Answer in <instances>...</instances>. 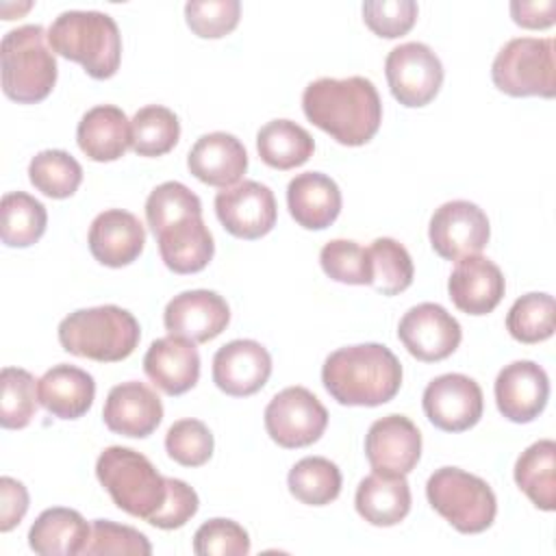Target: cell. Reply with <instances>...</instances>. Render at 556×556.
<instances>
[{
    "label": "cell",
    "instance_id": "6da1fadb",
    "mask_svg": "<svg viewBox=\"0 0 556 556\" xmlns=\"http://www.w3.org/2000/svg\"><path fill=\"white\" fill-rule=\"evenodd\" d=\"M302 109L311 124L343 146L374 139L382 122V102L365 76L317 78L302 93Z\"/></svg>",
    "mask_w": 556,
    "mask_h": 556
},
{
    "label": "cell",
    "instance_id": "7a4b0ae2",
    "mask_svg": "<svg viewBox=\"0 0 556 556\" xmlns=\"http://www.w3.org/2000/svg\"><path fill=\"white\" fill-rule=\"evenodd\" d=\"M321 382L343 406H380L402 387V365L382 343L334 350L321 367Z\"/></svg>",
    "mask_w": 556,
    "mask_h": 556
},
{
    "label": "cell",
    "instance_id": "3957f363",
    "mask_svg": "<svg viewBox=\"0 0 556 556\" xmlns=\"http://www.w3.org/2000/svg\"><path fill=\"white\" fill-rule=\"evenodd\" d=\"M52 52L76 61L98 80L111 78L122 59V35L115 20L102 11H63L48 28Z\"/></svg>",
    "mask_w": 556,
    "mask_h": 556
},
{
    "label": "cell",
    "instance_id": "277c9868",
    "mask_svg": "<svg viewBox=\"0 0 556 556\" xmlns=\"http://www.w3.org/2000/svg\"><path fill=\"white\" fill-rule=\"evenodd\" d=\"M141 339L135 315L122 306L104 304L78 308L59 324V343L65 352L98 363L128 358Z\"/></svg>",
    "mask_w": 556,
    "mask_h": 556
},
{
    "label": "cell",
    "instance_id": "5b68a950",
    "mask_svg": "<svg viewBox=\"0 0 556 556\" xmlns=\"http://www.w3.org/2000/svg\"><path fill=\"white\" fill-rule=\"evenodd\" d=\"M48 30L26 24L9 30L0 43L2 91L20 104H35L50 96L56 83V59L46 46Z\"/></svg>",
    "mask_w": 556,
    "mask_h": 556
},
{
    "label": "cell",
    "instance_id": "8992f818",
    "mask_svg": "<svg viewBox=\"0 0 556 556\" xmlns=\"http://www.w3.org/2000/svg\"><path fill=\"white\" fill-rule=\"evenodd\" d=\"M96 476L124 513L150 521L165 504L167 478L137 450L111 445L96 463Z\"/></svg>",
    "mask_w": 556,
    "mask_h": 556
},
{
    "label": "cell",
    "instance_id": "52a82bcc",
    "mask_svg": "<svg viewBox=\"0 0 556 556\" xmlns=\"http://www.w3.org/2000/svg\"><path fill=\"white\" fill-rule=\"evenodd\" d=\"M426 497L463 534L484 532L497 513L493 489L482 478L458 467L437 469L426 482Z\"/></svg>",
    "mask_w": 556,
    "mask_h": 556
},
{
    "label": "cell",
    "instance_id": "ba28073f",
    "mask_svg": "<svg viewBox=\"0 0 556 556\" xmlns=\"http://www.w3.org/2000/svg\"><path fill=\"white\" fill-rule=\"evenodd\" d=\"M493 85L513 96H541L554 98L556 93V65L554 39L545 37H517L504 43L491 65Z\"/></svg>",
    "mask_w": 556,
    "mask_h": 556
},
{
    "label": "cell",
    "instance_id": "9c48e42d",
    "mask_svg": "<svg viewBox=\"0 0 556 556\" xmlns=\"http://www.w3.org/2000/svg\"><path fill=\"white\" fill-rule=\"evenodd\" d=\"M328 426L326 406L304 387H287L265 408V430L287 450L315 443Z\"/></svg>",
    "mask_w": 556,
    "mask_h": 556
},
{
    "label": "cell",
    "instance_id": "30bf717a",
    "mask_svg": "<svg viewBox=\"0 0 556 556\" xmlns=\"http://www.w3.org/2000/svg\"><path fill=\"white\" fill-rule=\"evenodd\" d=\"M384 74L393 98L408 106H426L443 85L441 59L421 41L395 46L384 61Z\"/></svg>",
    "mask_w": 556,
    "mask_h": 556
},
{
    "label": "cell",
    "instance_id": "8fae6325",
    "mask_svg": "<svg viewBox=\"0 0 556 556\" xmlns=\"http://www.w3.org/2000/svg\"><path fill=\"white\" fill-rule=\"evenodd\" d=\"M491 226L486 213L469 200L441 204L428 226L432 250L445 261H460L478 254L489 243Z\"/></svg>",
    "mask_w": 556,
    "mask_h": 556
},
{
    "label": "cell",
    "instance_id": "7c38bea8",
    "mask_svg": "<svg viewBox=\"0 0 556 556\" xmlns=\"http://www.w3.org/2000/svg\"><path fill=\"white\" fill-rule=\"evenodd\" d=\"M424 413L443 432H465L473 428L484 408L480 384L465 374H443L424 389Z\"/></svg>",
    "mask_w": 556,
    "mask_h": 556
},
{
    "label": "cell",
    "instance_id": "4fadbf2b",
    "mask_svg": "<svg viewBox=\"0 0 556 556\" xmlns=\"http://www.w3.org/2000/svg\"><path fill=\"white\" fill-rule=\"evenodd\" d=\"M215 213L232 237L248 241L265 237L278 217L271 189L256 180H243L222 189L215 195Z\"/></svg>",
    "mask_w": 556,
    "mask_h": 556
},
{
    "label": "cell",
    "instance_id": "5bb4252c",
    "mask_svg": "<svg viewBox=\"0 0 556 556\" xmlns=\"http://www.w3.org/2000/svg\"><path fill=\"white\" fill-rule=\"evenodd\" d=\"M397 337L410 356L424 363H437L456 352L463 330L441 304L421 302L404 313Z\"/></svg>",
    "mask_w": 556,
    "mask_h": 556
},
{
    "label": "cell",
    "instance_id": "9a60e30c",
    "mask_svg": "<svg viewBox=\"0 0 556 556\" xmlns=\"http://www.w3.org/2000/svg\"><path fill=\"white\" fill-rule=\"evenodd\" d=\"M230 321L226 300L208 289H191L174 295L163 313L169 334L185 337L193 343H206L222 334Z\"/></svg>",
    "mask_w": 556,
    "mask_h": 556
},
{
    "label": "cell",
    "instance_id": "2e32d148",
    "mask_svg": "<svg viewBox=\"0 0 556 556\" xmlns=\"http://www.w3.org/2000/svg\"><path fill=\"white\" fill-rule=\"evenodd\" d=\"M365 456L374 471L410 473L421 456V432L404 415L376 419L365 437Z\"/></svg>",
    "mask_w": 556,
    "mask_h": 556
},
{
    "label": "cell",
    "instance_id": "e0dca14e",
    "mask_svg": "<svg viewBox=\"0 0 556 556\" xmlns=\"http://www.w3.org/2000/svg\"><path fill=\"white\" fill-rule=\"evenodd\" d=\"M549 397V378L534 361H515L495 378L497 410L515 424L536 419Z\"/></svg>",
    "mask_w": 556,
    "mask_h": 556
},
{
    "label": "cell",
    "instance_id": "ac0fdd59",
    "mask_svg": "<svg viewBox=\"0 0 556 556\" xmlns=\"http://www.w3.org/2000/svg\"><path fill=\"white\" fill-rule=\"evenodd\" d=\"M271 374L269 352L254 339H235L213 356V382L232 397H245L265 387Z\"/></svg>",
    "mask_w": 556,
    "mask_h": 556
},
{
    "label": "cell",
    "instance_id": "d6986e66",
    "mask_svg": "<svg viewBox=\"0 0 556 556\" xmlns=\"http://www.w3.org/2000/svg\"><path fill=\"white\" fill-rule=\"evenodd\" d=\"M102 419L115 434L143 439L159 428L163 419V404L148 384L128 380L109 391Z\"/></svg>",
    "mask_w": 556,
    "mask_h": 556
},
{
    "label": "cell",
    "instance_id": "ffe728a7",
    "mask_svg": "<svg viewBox=\"0 0 556 556\" xmlns=\"http://www.w3.org/2000/svg\"><path fill=\"white\" fill-rule=\"evenodd\" d=\"M447 291L454 306L467 315H486L504 298L506 282L502 269L486 256L471 254L456 261Z\"/></svg>",
    "mask_w": 556,
    "mask_h": 556
},
{
    "label": "cell",
    "instance_id": "44dd1931",
    "mask_svg": "<svg viewBox=\"0 0 556 556\" xmlns=\"http://www.w3.org/2000/svg\"><path fill=\"white\" fill-rule=\"evenodd\" d=\"M146 376L167 395H182L200 378V354L193 341L176 334L152 341L143 356Z\"/></svg>",
    "mask_w": 556,
    "mask_h": 556
},
{
    "label": "cell",
    "instance_id": "7402d4cb",
    "mask_svg": "<svg viewBox=\"0 0 556 556\" xmlns=\"http://www.w3.org/2000/svg\"><path fill=\"white\" fill-rule=\"evenodd\" d=\"M146 243V230L137 215L109 208L96 215L89 226V250L106 267H124L139 258Z\"/></svg>",
    "mask_w": 556,
    "mask_h": 556
},
{
    "label": "cell",
    "instance_id": "603a6c76",
    "mask_svg": "<svg viewBox=\"0 0 556 556\" xmlns=\"http://www.w3.org/2000/svg\"><path fill=\"white\" fill-rule=\"evenodd\" d=\"M189 172L204 185L232 187L248 169V152L230 132L202 135L187 154Z\"/></svg>",
    "mask_w": 556,
    "mask_h": 556
},
{
    "label": "cell",
    "instance_id": "cb8c5ba5",
    "mask_svg": "<svg viewBox=\"0 0 556 556\" xmlns=\"http://www.w3.org/2000/svg\"><path fill=\"white\" fill-rule=\"evenodd\" d=\"M291 217L306 230L328 228L341 213L339 185L321 172H304L287 185Z\"/></svg>",
    "mask_w": 556,
    "mask_h": 556
},
{
    "label": "cell",
    "instance_id": "d4e9b609",
    "mask_svg": "<svg viewBox=\"0 0 556 556\" xmlns=\"http://www.w3.org/2000/svg\"><path fill=\"white\" fill-rule=\"evenodd\" d=\"M96 397L93 376L80 367L59 363L37 380L39 404L59 419L83 417Z\"/></svg>",
    "mask_w": 556,
    "mask_h": 556
},
{
    "label": "cell",
    "instance_id": "484cf974",
    "mask_svg": "<svg viewBox=\"0 0 556 556\" xmlns=\"http://www.w3.org/2000/svg\"><path fill=\"white\" fill-rule=\"evenodd\" d=\"M159 252L174 274H195L208 265L215 252L213 235L202 215L185 217L156 235Z\"/></svg>",
    "mask_w": 556,
    "mask_h": 556
},
{
    "label": "cell",
    "instance_id": "4316f807",
    "mask_svg": "<svg viewBox=\"0 0 556 556\" xmlns=\"http://www.w3.org/2000/svg\"><path fill=\"white\" fill-rule=\"evenodd\" d=\"M76 141L91 161H117L130 146V122L119 106L98 104L80 117Z\"/></svg>",
    "mask_w": 556,
    "mask_h": 556
},
{
    "label": "cell",
    "instance_id": "83f0119b",
    "mask_svg": "<svg viewBox=\"0 0 556 556\" xmlns=\"http://www.w3.org/2000/svg\"><path fill=\"white\" fill-rule=\"evenodd\" d=\"M354 506L371 526H395L410 510V486L402 473L374 471L358 482Z\"/></svg>",
    "mask_w": 556,
    "mask_h": 556
},
{
    "label": "cell",
    "instance_id": "f1b7e54d",
    "mask_svg": "<svg viewBox=\"0 0 556 556\" xmlns=\"http://www.w3.org/2000/svg\"><path fill=\"white\" fill-rule=\"evenodd\" d=\"M91 526L74 508H46L28 530V545L41 556L85 554Z\"/></svg>",
    "mask_w": 556,
    "mask_h": 556
},
{
    "label": "cell",
    "instance_id": "f546056e",
    "mask_svg": "<svg viewBox=\"0 0 556 556\" xmlns=\"http://www.w3.org/2000/svg\"><path fill=\"white\" fill-rule=\"evenodd\" d=\"M515 482L541 510L556 508V443L541 439L526 447L515 463Z\"/></svg>",
    "mask_w": 556,
    "mask_h": 556
},
{
    "label": "cell",
    "instance_id": "4dcf8cb0",
    "mask_svg": "<svg viewBox=\"0 0 556 556\" xmlns=\"http://www.w3.org/2000/svg\"><path fill=\"white\" fill-rule=\"evenodd\" d=\"M256 150L265 165L274 169H293L313 156L315 141L300 124L291 119H271L256 132Z\"/></svg>",
    "mask_w": 556,
    "mask_h": 556
},
{
    "label": "cell",
    "instance_id": "1f68e13d",
    "mask_svg": "<svg viewBox=\"0 0 556 556\" xmlns=\"http://www.w3.org/2000/svg\"><path fill=\"white\" fill-rule=\"evenodd\" d=\"M0 239L9 248H28L37 243L48 224L46 206L30 193L11 191L2 195L0 204Z\"/></svg>",
    "mask_w": 556,
    "mask_h": 556
},
{
    "label": "cell",
    "instance_id": "d6a6232c",
    "mask_svg": "<svg viewBox=\"0 0 556 556\" xmlns=\"http://www.w3.org/2000/svg\"><path fill=\"white\" fill-rule=\"evenodd\" d=\"M289 491L308 506H326L341 493V471L324 456H306L298 460L287 476Z\"/></svg>",
    "mask_w": 556,
    "mask_h": 556
},
{
    "label": "cell",
    "instance_id": "836d02e7",
    "mask_svg": "<svg viewBox=\"0 0 556 556\" xmlns=\"http://www.w3.org/2000/svg\"><path fill=\"white\" fill-rule=\"evenodd\" d=\"M180 137L176 113L161 104H148L130 119V148L139 156H163Z\"/></svg>",
    "mask_w": 556,
    "mask_h": 556
},
{
    "label": "cell",
    "instance_id": "e575fe53",
    "mask_svg": "<svg viewBox=\"0 0 556 556\" xmlns=\"http://www.w3.org/2000/svg\"><path fill=\"white\" fill-rule=\"evenodd\" d=\"M28 178L37 191L63 200L76 193L83 182L80 163L65 150H43L28 163Z\"/></svg>",
    "mask_w": 556,
    "mask_h": 556
},
{
    "label": "cell",
    "instance_id": "d590c367",
    "mask_svg": "<svg viewBox=\"0 0 556 556\" xmlns=\"http://www.w3.org/2000/svg\"><path fill=\"white\" fill-rule=\"evenodd\" d=\"M371 263V285L382 295H397L410 287L415 267L408 250L391 239L378 237L367 248Z\"/></svg>",
    "mask_w": 556,
    "mask_h": 556
},
{
    "label": "cell",
    "instance_id": "8d00e7d4",
    "mask_svg": "<svg viewBox=\"0 0 556 556\" xmlns=\"http://www.w3.org/2000/svg\"><path fill=\"white\" fill-rule=\"evenodd\" d=\"M556 304L549 293H526L506 315V330L519 343H539L554 334Z\"/></svg>",
    "mask_w": 556,
    "mask_h": 556
},
{
    "label": "cell",
    "instance_id": "74e56055",
    "mask_svg": "<svg viewBox=\"0 0 556 556\" xmlns=\"http://www.w3.org/2000/svg\"><path fill=\"white\" fill-rule=\"evenodd\" d=\"M35 376L22 367H4L0 374V426L7 430H22L26 428L35 413Z\"/></svg>",
    "mask_w": 556,
    "mask_h": 556
},
{
    "label": "cell",
    "instance_id": "f35d334b",
    "mask_svg": "<svg viewBox=\"0 0 556 556\" xmlns=\"http://www.w3.org/2000/svg\"><path fill=\"white\" fill-rule=\"evenodd\" d=\"M191 215H202V202L189 187L178 180L161 182L150 191L146 200V219L154 237L167 226Z\"/></svg>",
    "mask_w": 556,
    "mask_h": 556
},
{
    "label": "cell",
    "instance_id": "ab89813d",
    "mask_svg": "<svg viewBox=\"0 0 556 556\" xmlns=\"http://www.w3.org/2000/svg\"><path fill=\"white\" fill-rule=\"evenodd\" d=\"M321 269L343 285H371L369 252L350 239H332L319 252Z\"/></svg>",
    "mask_w": 556,
    "mask_h": 556
},
{
    "label": "cell",
    "instance_id": "60d3db41",
    "mask_svg": "<svg viewBox=\"0 0 556 556\" xmlns=\"http://www.w3.org/2000/svg\"><path fill=\"white\" fill-rule=\"evenodd\" d=\"M165 450L182 467H200L213 456V434L200 419H178L165 434Z\"/></svg>",
    "mask_w": 556,
    "mask_h": 556
},
{
    "label": "cell",
    "instance_id": "b9f144b4",
    "mask_svg": "<svg viewBox=\"0 0 556 556\" xmlns=\"http://www.w3.org/2000/svg\"><path fill=\"white\" fill-rule=\"evenodd\" d=\"M239 0H189L185 4L187 26L202 39H219L237 28Z\"/></svg>",
    "mask_w": 556,
    "mask_h": 556
},
{
    "label": "cell",
    "instance_id": "7bdbcfd3",
    "mask_svg": "<svg viewBox=\"0 0 556 556\" xmlns=\"http://www.w3.org/2000/svg\"><path fill=\"white\" fill-rule=\"evenodd\" d=\"M87 556L96 554H122V556H148L152 545L148 536L130 526H122L109 519H96L91 523V536L85 547Z\"/></svg>",
    "mask_w": 556,
    "mask_h": 556
},
{
    "label": "cell",
    "instance_id": "ee69618b",
    "mask_svg": "<svg viewBox=\"0 0 556 556\" xmlns=\"http://www.w3.org/2000/svg\"><path fill=\"white\" fill-rule=\"evenodd\" d=\"M193 552L198 556H245L250 536L232 519H208L193 534Z\"/></svg>",
    "mask_w": 556,
    "mask_h": 556
},
{
    "label": "cell",
    "instance_id": "f6af8a7d",
    "mask_svg": "<svg viewBox=\"0 0 556 556\" xmlns=\"http://www.w3.org/2000/svg\"><path fill=\"white\" fill-rule=\"evenodd\" d=\"M419 7L413 0H367L363 2V20L371 33L384 39H395L406 35L415 20Z\"/></svg>",
    "mask_w": 556,
    "mask_h": 556
},
{
    "label": "cell",
    "instance_id": "bcb514c9",
    "mask_svg": "<svg viewBox=\"0 0 556 556\" xmlns=\"http://www.w3.org/2000/svg\"><path fill=\"white\" fill-rule=\"evenodd\" d=\"M198 493L178 478H167V497L163 508L148 521L161 530H174L185 526L198 513Z\"/></svg>",
    "mask_w": 556,
    "mask_h": 556
},
{
    "label": "cell",
    "instance_id": "7dc6e473",
    "mask_svg": "<svg viewBox=\"0 0 556 556\" xmlns=\"http://www.w3.org/2000/svg\"><path fill=\"white\" fill-rule=\"evenodd\" d=\"M28 510V491L26 486L9 476L0 478V530H13Z\"/></svg>",
    "mask_w": 556,
    "mask_h": 556
},
{
    "label": "cell",
    "instance_id": "c3c4849f",
    "mask_svg": "<svg viewBox=\"0 0 556 556\" xmlns=\"http://www.w3.org/2000/svg\"><path fill=\"white\" fill-rule=\"evenodd\" d=\"M510 15L515 24L523 28H547L556 22V2L554 0H513L510 2Z\"/></svg>",
    "mask_w": 556,
    "mask_h": 556
}]
</instances>
